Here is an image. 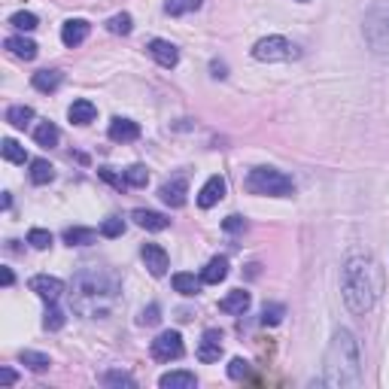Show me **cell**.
I'll list each match as a JSON object with an SVG mask.
<instances>
[{
	"instance_id": "83f0119b",
	"label": "cell",
	"mask_w": 389,
	"mask_h": 389,
	"mask_svg": "<svg viewBox=\"0 0 389 389\" xmlns=\"http://www.w3.org/2000/svg\"><path fill=\"white\" fill-rule=\"evenodd\" d=\"M58 137H61V134H58V128H55L52 122H43L37 131H34V140H37L40 146H46V150H49V146L58 143Z\"/></svg>"
},
{
	"instance_id": "4fadbf2b",
	"label": "cell",
	"mask_w": 389,
	"mask_h": 389,
	"mask_svg": "<svg viewBox=\"0 0 389 389\" xmlns=\"http://www.w3.org/2000/svg\"><path fill=\"white\" fill-rule=\"evenodd\" d=\"M225 198V180L222 176H210L207 182H204V189L198 192V204H201L204 210H210L213 204H219Z\"/></svg>"
},
{
	"instance_id": "ffe728a7",
	"label": "cell",
	"mask_w": 389,
	"mask_h": 389,
	"mask_svg": "<svg viewBox=\"0 0 389 389\" xmlns=\"http://www.w3.org/2000/svg\"><path fill=\"white\" fill-rule=\"evenodd\" d=\"M67 116H70V122L73 125H89V122H95L97 107L91 101H73L70 104V110H67Z\"/></svg>"
},
{
	"instance_id": "8d00e7d4",
	"label": "cell",
	"mask_w": 389,
	"mask_h": 389,
	"mask_svg": "<svg viewBox=\"0 0 389 389\" xmlns=\"http://www.w3.org/2000/svg\"><path fill=\"white\" fill-rule=\"evenodd\" d=\"M97 174H101V180H104V182H110V186H116L119 192H125V189H131V186H128V180H125V174L119 176V174H113L110 167H101V171H97Z\"/></svg>"
},
{
	"instance_id": "52a82bcc",
	"label": "cell",
	"mask_w": 389,
	"mask_h": 389,
	"mask_svg": "<svg viewBox=\"0 0 389 389\" xmlns=\"http://www.w3.org/2000/svg\"><path fill=\"white\" fill-rule=\"evenodd\" d=\"M27 286H31V292H37L46 304H55L61 295H64V283H61L58 277H49V274H37V277H31Z\"/></svg>"
},
{
	"instance_id": "ba28073f",
	"label": "cell",
	"mask_w": 389,
	"mask_h": 389,
	"mask_svg": "<svg viewBox=\"0 0 389 389\" xmlns=\"http://www.w3.org/2000/svg\"><path fill=\"white\" fill-rule=\"evenodd\" d=\"M140 256H143V261H146V268H150L152 277H165V274H167V265H171V259H167L165 246H158V244H143Z\"/></svg>"
},
{
	"instance_id": "484cf974",
	"label": "cell",
	"mask_w": 389,
	"mask_h": 389,
	"mask_svg": "<svg viewBox=\"0 0 389 389\" xmlns=\"http://www.w3.org/2000/svg\"><path fill=\"white\" fill-rule=\"evenodd\" d=\"M31 119H34V110L25 107V104L6 110V122H10L12 128H27V122H31Z\"/></svg>"
},
{
	"instance_id": "f546056e",
	"label": "cell",
	"mask_w": 389,
	"mask_h": 389,
	"mask_svg": "<svg viewBox=\"0 0 389 389\" xmlns=\"http://www.w3.org/2000/svg\"><path fill=\"white\" fill-rule=\"evenodd\" d=\"M125 180H128L131 189H143L146 182H150V171H146L143 165H131L128 171H125Z\"/></svg>"
},
{
	"instance_id": "44dd1931",
	"label": "cell",
	"mask_w": 389,
	"mask_h": 389,
	"mask_svg": "<svg viewBox=\"0 0 389 389\" xmlns=\"http://www.w3.org/2000/svg\"><path fill=\"white\" fill-rule=\"evenodd\" d=\"M201 277H195V274H186V271H180V274H174V289L180 295H186V298H192V295L201 292Z\"/></svg>"
},
{
	"instance_id": "9a60e30c",
	"label": "cell",
	"mask_w": 389,
	"mask_h": 389,
	"mask_svg": "<svg viewBox=\"0 0 389 389\" xmlns=\"http://www.w3.org/2000/svg\"><path fill=\"white\" fill-rule=\"evenodd\" d=\"M131 219L140 225V228H146V231H165L167 225H171V219H167L165 213H155V210H143V207L134 210Z\"/></svg>"
},
{
	"instance_id": "e0dca14e",
	"label": "cell",
	"mask_w": 389,
	"mask_h": 389,
	"mask_svg": "<svg viewBox=\"0 0 389 389\" xmlns=\"http://www.w3.org/2000/svg\"><path fill=\"white\" fill-rule=\"evenodd\" d=\"M198 377L192 371H167L158 377V386L161 389H195Z\"/></svg>"
},
{
	"instance_id": "60d3db41",
	"label": "cell",
	"mask_w": 389,
	"mask_h": 389,
	"mask_svg": "<svg viewBox=\"0 0 389 389\" xmlns=\"http://www.w3.org/2000/svg\"><path fill=\"white\" fill-rule=\"evenodd\" d=\"M222 228H225V231H244V228H246V219H244V216H228V219L222 222Z\"/></svg>"
},
{
	"instance_id": "8fae6325",
	"label": "cell",
	"mask_w": 389,
	"mask_h": 389,
	"mask_svg": "<svg viewBox=\"0 0 389 389\" xmlns=\"http://www.w3.org/2000/svg\"><path fill=\"white\" fill-rule=\"evenodd\" d=\"M161 201L167 204V207H182L186 204V195H189V182H186V176H174L171 182H165L161 186Z\"/></svg>"
},
{
	"instance_id": "6da1fadb",
	"label": "cell",
	"mask_w": 389,
	"mask_h": 389,
	"mask_svg": "<svg viewBox=\"0 0 389 389\" xmlns=\"http://www.w3.org/2000/svg\"><path fill=\"white\" fill-rule=\"evenodd\" d=\"M73 310L89 320H104L119 298V277L107 268H86L73 277Z\"/></svg>"
},
{
	"instance_id": "8992f818",
	"label": "cell",
	"mask_w": 389,
	"mask_h": 389,
	"mask_svg": "<svg viewBox=\"0 0 389 389\" xmlns=\"http://www.w3.org/2000/svg\"><path fill=\"white\" fill-rule=\"evenodd\" d=\"M182 353H186V346H182L180 331H161V335L152 341V359L155 362H174V359H180Z\"/></svg>"
},
{
	"instance_id": "ab89813d",
	"label": "cell",
	"mask_w": 389,
	"mask_h": 389,
	"mask_svg": "<svg viewBox=\"0 0 389 389\" xmlns=\"http://www.w3.org/2000/svg\"><path fill=\"white\" fill-rule=\"evenodd\" d=\"M161 320V310H158V304H150V307L140 314V325H155Z\"/></svg>"
},
{
	"instance_id": "7bdbcfd3",
	"label": "cell",
	"mask_w": 389,
	"mask_h": 389,
	"mask_svg": "<svg viewBox=\"0 0 389 389\" xmlns=\"http://www.w3.org/2000/svg\"><path fill=\"white\" fill-rule=\"evenodd\" d=\"M213 76H216V80H222V76H228V73H225V64H222V61H213Z\"/></svg>"
},
{
	"instance_id": "3957f363",
	"label": "cell",
	"mask_w": 389,
	"mask_h": 389,
	"mask_svg": "<svg viewBox=\"0 0 389 389\" xmlns=\"http://www.w3.org/2000/svg\"><path fill=\"white\" fill-rule=\"evenodd\" d=\"M325 386H359L362 384V353L353 331L338 329L325 353Z\"/></svg>"
},
{
	"instance_id": "f35d334b",
	"label": "cell",
	"mask_w": 389,
	"mask_h": 389,
	"mask_svg": "<svg viewBox=\"0 0 389 389\" xmlns=\"http://www.w3.org/2000/svg\"><path fill=\"white\" fill-rule=\"evenodd\" d=\"M246 374H250V362H246V359H231L228 362V377L240 380V377H246Z\"/></svg>"
},
{
	"instance_id": "5bb4252c",
	"label": "cell",
	"mask_w": 389,
	"mask_h": 389,
	"mask_svg": "<svg viewBox=\"0 0 389 389\" xmlns=\"http://www.w3.org/2000/svg\"><path fill=\"white\" fill-rule=\"evenodd\" d=\"M86 37H89V22L86 19H70V22H64V27H61V43L70 46V49L86 43Z\"/></svg>"
},
{
	"instance_id": "7a4b0ae2",
	"label": "cell",
	"mask_w": 389,
	"mask_h": 389,
	"mask_svg": "<svg viewBox=\"0 0 389 389\" xmlns=\"http://www.w3.org/2000/svg\"><path fill=\"white\" fill-rule=\"evenodd\" d=\"M380 268L371 256H350L341 271V292L353 314H368L380 295Z\"/></svg>"
},
{
	"instance_id": "30bf717a",
	"label": "cell",
	"mask_w": 389,
	"mask_h": 389,
	"mask_svg": "<svg viewBox=\"0 0 389 389\" xmlns=\"http://www.w3.org/2000/svg\"><path fill=\"white\" fill-rule=\"evenodd\" d=\"M146 49H150V55L158 61L161 67L171 70V67L180 64V49H176L174 43H167V40H150V46Z\"/></svg>"
},
{
	"instance_id": "4dcf8cb0",
	"label": "cell",
	"mask_w": 389,
	"mask_h": 389,
	"mask_svg": "<svg viewBox=\"0 0 389 389\" xmlns=\"http://www.w3.org/2000/svg\"><path fill=\"white\" fill-rule=\"evenodd\" d=\"M64 322H67V316H64V310H58L55 304H49L46 307V316H43V325L49 331H58V329H64Z\"/></svg>"
},
{
	"instance_id": "603a6c76",
	"label": "cell",
	"mask_w": 389,
	"mask_h": 389,
	"mask_svg": "<svg viewBox=\"0 0 389 389\" xmlns=\"http://www.w3.org/2000/svg\"><path fill=\"white\" fill-rule=\"evenodd\" d=\"M97 240V231L95 228H82V225H73V228L64 231V244L70 246H89Z\"/></svg>"
},
{
	"instance_id": "d590c367",
	"label": "cell",
	"mask_w": 389,
	"mask_h": 389,
	"mask_svg": "<svg viewBox=\"0 0 389 389\" xmlns=\"http://www.w3.org/2000/svg\"><path fill=\"white\" fill-rule=\"evenodd\" d=\"M125 231V222L119 216H110V219H104V225H101V235L104 237H119Z\"/></svg>"
},
{
	"instance_id": "4316f807",
	"label": "cell",
	"mask_w": 389,
	"mask_h": 389,
	"mask_svg": "<svg viewBox=\"0 0 389 389\" xmlns=\"http://www.w3.org/2000/svg\"><path fill=\"white\" fill-rule=\"evenodd\" d=\"M19 359H22V365L31 368V371H46V368L52 365L46 353H34V350H22V356H19Z\"/></svg>"
},
{
	"instance_id": "1f68e13d",
	"label": "cell",
	"mask_w": 389,
	"mask_h": 389,
	"mask_svg": "<svg viewBox=\"0 0 389 389\" xmlns=\"http://www.w3.org/2000/svg\"><path fill=\"white\" fill-rule=\"evenodd\" d=\"M131 27H134V22H131L128 12H119V16H113L107 22V31L110 34H122V37H125V34H131Z\"/></svg>"
},
{
	"instance_id": "2e32d148",
	"label": "cell",
	"mask_w": 389,
	"mask_h": 389,
	"mask_svg": "<svg viewBox=\"0 0 389 389\" xmlns=\"http://www.w3.org/2000/svg\"><path fill=\"white\" fill-rule=\"evenodd\" d=\"M250 304H252L250 292L235 289V292H228L222 301H219V310H222V314H246V310H250Z\"/></svg>"
},
{
	"instance_id": "f6af8a7d",
	"label": "cell",
	"mask_w": 389,
	"mask_h": 389,
	"mask_svg": "<svg viewBox=\"0 0 389 389\" xmlns=\"http://www.w3.org/2000/svg\"><path fill=\"white\" fill-rule=\"evenodd\" d=\"M298 3H310V0H298Z\"/></svg>"
},
{
	"instance_id": "ee69618b",
	"label": "cell",
	"mask_w": 389,
	"mask_h": 389,
	"mask_svg": "<svg viewBox=\"0 0 389 389\" xmlns=\"http://www.w3.org/2000/svg\"><path fill=\"white\" fill-rule=\"evenodd\" d=\"M12 280H16V277H12V271H10V268H3V286H12Z\"/></svg>"
},
{
	"instance_id": "ac0fdd59",
	"label": "cell",
	"mask_w": 389,
	"mask_h": 389,
	"mask_svg": "<svg viewBox=\"0 0 389 389\" xmlns=\"http://www.w3.org/2000/svg\"><path fill=\"white\" fill-rule=\"evenodd\" d=\"M6 52L10 55H16V58H22V61H34L37 58V43L34 40H27V37H6Z\"/></svg>"
},
{
	"instance_id": "277c9868",
	"label": "cell",
	"mask_w": 389,
	"mask_h": 389,
	"mask_svg": "<svg viewBox=\"0 0 389 389\" xmlns=\"http://www.w3.org/2000/svg\"><path fill=\"white\" fill-rule=\"evenodd\" d=\"M246 192L250 195H271V198H289L295 192L292 176L274 171V167H252L246 176Z\"/></svg>"
},
{
	"instance_id": "836d02e7",
	"label": "cell",
	"mask_w": 389,
	"mask_h": 389,
	"mask_svg": "<svg viewBox=\"0 0 389 389\" xmlns=\"http://www.w3.org/2000/svg\"><path fill=\"white\" fill-rule=\"evenodd\" d=\"M27 244H31L34 250H49V246H52V235H49L46 228H31V235H27Z\"/></svg>"
},
{
	"instance_id": "cb8c5ba5",
	"label": "cell",
	"mask_w": 389,
	"mask_h": 389,
	"mask_svg": "<svg viewBox=\"0 0 389 389\" xmlns=\"http://www.w3.org/2000/svg\"><path fill=\"white\" fill-rule=\"evenodd\" d=\"M31 180L37 182V186H46V182L55 180V167L49 165L46 158H34L31 161Z\"/></svg>"
},
{
	"instance_id": "b9f144b4",
	"label": "cell",
	"mask_w": 389,
	"mask_h": 389,
	"mask_svg": "<svg viewBox=\"0 0 389 389\" xmlns=\"http://www.w3.org/2000/svg\"><path fill=\"white\" fill-rule=\"evenodd\" d=\"M16 371H10V368H0V384H6V386H12L16 384Z\"/></svg>"
},
{
	"instance_id": "d6a6232c",
	"label": "cell",
	"mask_w": 389,
	"mask_h": 389,
	"mask_svg": "<svg viewBox=\"0 0 389 389\" xmlns=\"http://www.w3.org/2000/svg\"><path fill=\"white\" fill-rule=\"evenodd\" d=\"M283 316H286V307H283V304H265V310H261V325H277Z\"/></svg>"
},
{
	"instance_id": "5b68a950",
	"label": "cell",
	"mask_w": 389,
	"mask_h": 389,
	"mask_svg": "<svg viewBox=\"0 0 389 389\" xmlns=\"http://www.w3.org/2000/svg\"><path fill=\"white\" fill-rule=\"evenodd\" d=\"M298 55H301V49L286 37H265L252 46V58L256 61H292Z\"/></svg>"
},
{
	"instance_id": "d6986e66",
	"label": "cell",
	"mask_w": 389,
	"mask_h": 389,
	"mask_svg": "<svg viewBox=\"0 0 389 389\" xmlns=\"http://www.w3.org/2000/svg\"><path fill=\"white\" fill-rule=\"evenodd\" d=\"M225 277H228V259H222V256L210 259V261H207V268L201 271V280H204V283H210V286L222 283Z\"/></svg>"
},
{
	"instance_id": "f1b7e54d",
	"label": "cell",
	"mask_w": 389,
	"mask_h": 389,
	"mask_svg": "<svg viewBox=\"0 0 389 389\" xmlns=\"http://www.w3.org/2000/svg\"><path fill=\"white\" fill-rule=\"evenodd\" d=\"M198 6H201V0H165L167 16H186V12H195Z\"/></svg>"
},
{
	"instance_id": "7402d4cb",
	"label": "cell",
	"mask_w": 389,
	"mask_h": 389,
	"mask_svg": "<svg viewBox=\"0 0 389 389\" xmlns=\"http://www.w3.org/2000/svg\"><path fill=\"white\" fill-rule=\"evenodd\" d=\"M61 82H64L61 70H40V73H34V89L37 91H55Z\"/></svg>"
},
{
	"instance_id": "7c38bea8",
	"label": "cell",
	"mask_w": 389,
	"mask_h": 389,
	"mask_svg": "<svg viewBox=\"0 0 389 389\" xmlns=\"http://www.w3.org/2000/svg\"><path fill=\"white\" fill-rule=\"evenodd\" d=\"M107 134H110L113 143H131V140L140 137V125L131 122V119H113Z\"/></svg>"
},
{
	"instance_id": "74e56055",
	"label": "cell",
	"mask_w": 389,
	"mask_h": 389,
	"mask_svg": "<svg viewBox=\"0 0 389 389\" xmlns=\"http://www.w3.org/2000/svg\"><path fill=\"white\" fill-rule=\"evenodd\" d=\"M104 384L107 386H134V377L125 371H107L104 374Z\"/></svg>"
},
{
	"instance_id": "e575fe53",
	"label": "cell",
	"mask_w": 389,
	"mask_h": 389,
	"mask_svg": "<svg viewBox=\"0 0 389 389\" xmlns=\"http://www.w3.org/2000/svg\"><path fill=\"white\" fill-rule=\"evenodd\" d=\"M10 25L19 27V31H34L40 22H37V16H34V12H16V16L10 19Z\"/></svg>"
},
{
	"instance_id": "d4e9b609",
	"label": "cell",
	"mask_w": 389,
	"mask_h": 389,
	"mask_svg": "<svg viewBox=\"0 0 389 389\" xmlns=\"http://www.w3.org/2000/svg\"><path fill=\"white\" fill-rule=\"evenodd\" d=\"M0 152H3L6 161H12V165H25L27 161V152L22 143H16L12 137H3V143H0Z\"/></svg>"
},
{
	"instance_id": "9c48e42d",
	"label": "cell",
	"mask_w": 389,
	"mask_h": 389,
	"mask_svg": "<svg viewBox=\"0 0 389 389\" xmlns=\"http://www.w3.org/2000/svg\"><path fill=\"white\" fill-rule=\"evenodd\" d=\"M219 356H222V331L207 329L201 344H198V359L201 362H219Z\"/></svg>"
}]
</instances>
